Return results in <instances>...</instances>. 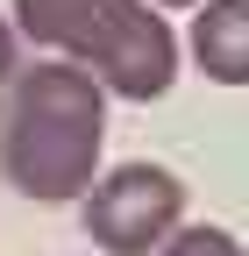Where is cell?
I'll list each match as a JSON object with an SVG mask.
<instances>
[{
  "mask_svg": "<svg viewBox=\"0 0 249 256\" xmlns=\"http://www.w3.org/2000/svg\"><path fill=\"white\" fill-rule=\"evenodd\" d=\"M100 142H107V92L92 72H78L72 57H50L14 78L8 128H0V164H8L14 192L43 206L86 200L92 171H100Z\"/></svg>",
  "mask_w": 249,
  "mask_h": 256,
  "instance_id": "obj_1",
  "label": "cell"
},
{
  "mask_svg": "<svg viewBox=\"0 0 249 256\" xmlns=\"http://www.w3.org/2000/svg\"><path fill=\"white\" fill-rule=\"evenodd\" d=\"M14 28L121 100H164L178 78V36L150 0H14Z\"/></svg>",
  "mask_w": 249,
  "mask_h": 256,
  "instance_id": "obj_2",
  "label": "cell"
},
{
  "mask_svg": "<svg viewBox=\"0 0 249 256\" xmlns=\"http://www.w3.org/2000/svg\"><path fill=\"white\" fill-rule=\"evenodd\" d=\"M185 214V185L164 164H121L86 185V228L107 256H150Z\"/></svg>",
  "mask_w": 249,
  "mask_h": 256,
  "instance_id": "obj_3",
  "label": "cell"
},
{
  "mask_svg": "<svg viewBox=\"0 0 249 256\" xmlns=\"http://www.w3.org/2000/svg\"><path fill=\"white\" fill-rule=\"evenodd\" d=\"M185 43L214 86H249V0H200Z\"/></svg>",
  "mask_w": 249,
  "mask_h": 256,
  "instance_id": "obj_4",
  "label": "cell"
},
{
  "mask_svg": "<svg viewBox=\"0 0 249 256\" xmlns=\"http://www.w3.org/2000/svg\"><path fill=\"white\" fill-rule=\"evenodd\" d=\"M157 256H242L228 228H171L157 242Z\"/></svg>",
  "mask_w": 249,
  "mask_h": 256,
  "instance_id": "obj_5",
  "label": "cell"
},
{
  "mask_svg": "<svg viewBox=\"0 0 249 256\" xmlns=\"http://www.w3.org/2000/svg\"><path fill=\"white\" fill-rule=\"evenodd\" d=\"M8 72H14V28L0 22V78H8Z\"/></svg>",
  "mask_w": 249,
  "mask_h": 256,
  "instance_id": "obj_6",
  "label": "cell"
},
{
  "mask_svg": "<svg viewBox=\"0 0 249 256\" xmlns=\"http://www.w3.org/2000/svg\"><path fill=\"white\" fill-rule=\"evenodd\" d=\"M150 8H192V0H150Z\"/></svg>",
  "mask_w": 249,
  "mask_h": 256,
  "instance_id": "obj_7",
  "label": "cell"
}]
</instances>
